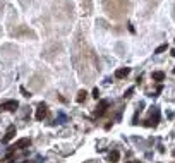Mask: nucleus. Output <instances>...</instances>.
Masks as SVG:
<instances>
[{"instance_id":"obj_10","label":"nucleus","mask_w":175,"mask_h":163,"mask_svg":"<svg viewBox=\"0 0 175 163\" xmlns=\"http://www.w3.org/2000/svg\"><path fill=\"white\" fill-rule=\"evenodd\" d=\"M165 50H167V43H165V45H160L155 50V53H161V52H165Z\"/></svg>"},{"instance_id":"obj_7","label":"nucleus","mask_w":175,"mask_h":163,"mask_svg":"<svg viewBox=\"0 0 175 163\" xmlns=\"http://www.w3.org/2000/svg\"><path fill=\"white\" fill-rule=\"evenodd\" d=\"M155 81H163L165 79V72H161V71H156V72H153V76H151Z\"/></svg>"},{"instance_id":"obj_4","label":"nucleus","mask_w":175,"mask_h":163,"mask_svg":"<svg viewBox=\"0 0 175 163\" xmlns=\"http://www.w3.org/2000/svg\"><path fill=\"white\" fill-rule=\"evenodd\" d=\"M29 144H31V139H29V137H24V139H19V141L16 143L14 149H16V148H17V149H24V148H28Z\"/></svg>"},{"instance_id":"obj_13","label":"nucleus","mask_w":175,"mask_h":163,"mask_svg":"<svg viewBox=\"0 0 175 163\" xmlns=\"http://www.w3.org/2000/svg\"><path fill=\"white\" fill-rule=\"evenodd\" d=\"M132 91H134V89H132V88H131V89H127V93H125V96H127V98H129V96H131V94H132Z\"/></svg>"},{"instance_id":"obj_5","label":"nucleus","mask_w":175,"mask_h":163,"mask_svg":"<svg viewBox=\"0 0 175 163\" xmlns=\"http://www.w3.org/2000/svg\"><path fill=\"white\" fill-rule=\"evenodd\" d=\"M129 72H131V69H129V67H122V69H117V71H115V77H117V79H122V77L129 76Z\"/></svg>"},{"instance_id":"obj_2","label":"nucleus","mask_w":175,"mask_h":163,"mask_svg":"<svg viewBox=\"0 0 175 163\" xmlns=\"http://www.w3.org/2000/svg\"><path fill=\"white\" fill-rule=\"evenodd\" d=\"M46 112H48V108H46V103H39L38 108H36V120H43L45 117H46Z\"/></svg>"},{"instance_id":"obj_3","label":"nucleus","mask_w":175,"mask_h":163,"mask_svg":"<svg viewBox=\"0 0 175 163\" xmlns=\"http://www.w3.org/2000/svg\"><path fill=\"white\" fill-rule=\"evenodd\" d=\"M14 136H16V127L10 126L9 129H7V132H5V137L2 139V143H9V141H10V139H12Z\"/></svg>"},{"instance_id":"obj_8","label":"nucleus","mask_w":175,"mask_h":163,"mask_svg":"<svg viewBox=\"0 0 175 163\" xmlns=\"http://www.w3.org/2000/svg\"><path fill=\"white\" fill-rule=\"evenodd\" d=\"M86 94H88L86 91H84V89H81V91L77 93V98H76V101H77V103H82V101L86 100Z\"/></svg>"},{"instance_id":"obj_14","label":"nucleus","mask_w":175,"mask_h":163,"mask_svg":"<svg viewBox=\"0 0 175 163\" xmlns=\"http://www.w3.org/2000/svg\"><path fill=\"white\" fill-rule=\"evenodd\" d=\"M172 55H174V57H175V48H174V50H172Z\"/></svg>"},{"instance_id":"obj_1","label":"nucleus","mask_w":175,"mask_h":163,"mask_svg":"<svg viewBox=\"0 0 175 163\" xmlns=\"http://www.w3.org/2000/svg\"><path fill=\"white\" fill-rule=\"evenodd\" d=\"M19 107V103L16 101V100H9V101H5V103H2L0 105V110H9V112H16Z\"/></svg>"},{"instance_id":"obj_11","label":"nucleus","mask_w":175,"mask_h":163,"mask_svg":"<svg viewBox=\"0 0 175 163\" xmlns=\"http://www.w3.org/2000/svg\"><path fill=\"white\" fill-rule=\"evenodd\" d=\"M21 93H22V96H26V98H29V96H31V93H28L24 88H21Z\"/></svg>"},{"instance_id":"obj_12","label":"nucleus","mask_w":175,"mask_h":163,"mask_svg":"<svg viewBox=\"0 0 175 163\" xmlns=\"http://www.w3.org/2000/svg\"><path fill=\"white\" fill-rule=\"evenodd\" d=\"M93 96H95L96 100L100 98V91H98V88H96V89H93Z\"/></svg>"},{"instance_id":"obj_6","label":"nucleus","mask_w":175,"mask_h":163,"mask_svg":"<svg viewBox=\"0 0 175 163\" xmlns=\"http://www.w3.org/2000/svg\"><path fill=\"white\" fill-rule=\"evenodd\" d=\"M107 107H108V101H101V103L98 105V108H96V112H95V113H96L98 117H100V115H103V113L107 112Z\"/></svg>"},{"instance_id":"obj_9","label":"nucleus","mask_w":175,"mask_h":163,"mask_svg":"<svg viewBox=\"0 0 175 163\" xmlns=\"http://www.w3.org/2000/svg\"><path fill=\"white\" fill-rule=\"evenodd\" d=\"M108 158H110V162H112V163H117V162H118V158H120V153H118V151H112Z\"/></svg>"},{"instance_id":"obj_15","label":"nucleus","mask_w":175,"mask_h":163,"mask_svg":"<svg viewBox=\"0 0 175 163\" xmlns=\"http://www.w3.org/2000/svg\"><path fill=\"white\" fill-rule=\"evenodd\" d=\"M132 163H141V162H132Z\"/></svg>"}]
</instances>
